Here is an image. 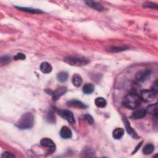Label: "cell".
Masks as SVG:
<instances>
[{"instance_id":"cell-1","label":"cell","mask_w":158,"mask_h":158,"mask_svg":"<svg viewBox=\"0 0 158 158\" xmlns=\"http://www.w3.org/2000/svg\"><path fill=\"white\" fill-rule=\"evenodd\" d=\"M34 117L31 112H27L24 113L19 119L17 127L22 130L29 129L34 126Z\"/></svg>"},{"instance_id":"cell-2","label":"cell","mask_w":158,"mask_h":158,"mask_svg":"<svg viewBox=\"0 0 158 158\" xmlns=\"http://www.w3.org/2000/svg\"><path fill=\"white\" fill-rule=\"evenodd\" d=\"M141 103V99L137 94H129L124 98L123 104L126 107L130 109H135L138 108Z\"/></svg>"},{"instance_id":"cell-3","label":"cell","mask_w":158,"mask_h":158,"mask_svg":"<svg viewBox=\"0 0 158 158\" xmlns=\"http://www.w3.org/2000/svg\"><path fill=\"white\" fill-rule=\"evenodd\" d=\"M64 61L69 65L72 66H77V67L86 65L90 62V61L85 57L73 56H69L64 58Z\"/></svg>"},{"instance_id":"cell-4","label":"cell","mask_w":158,"mask_h":158,"mask_svg":"<svg viewBox=\"0 0 158 158\" xmlns=\"http://www.w3.org/2000/svg\"><path fill=\"white\" fill-rule=\"evenodd\" d=\"M157 95V92L153 90H145L141 91V99L145 102H151L154 100Z\"/></svg>"},{"instance_id":"cell-5","label":"cell","mask_w":158,"mask_h":158,"mask_svg":"<svg viewBox=\"0 0 158 158\" xmlns=\"http://www.w3.org/2000/svg\"><path fill=\"white\" fill-rule=\"evenodd\" d=\"M40 145L44 147L48 148V154H52L56 151V145L52 140L48 138H44L41 140L40 141Z\"/></svg>"},{"instance_id":"cell-6","label":"cell","mask_w":158,"mask_h":158,"mask_svg":"<svg viewBox=\"0 0 158 158\" xmlns=\"http://www.w3.org/2000/svg\"><path fill=\"white\" fill-rule=\"evenodd\" d=\"M58 113L63 119H65L70 123L73 124L76 123V120H75L74 116L71 111L66 109H62L58 111Z\"/></svg>"},{"instance_id":"cell-7","label":"cell","mask_w":158,"mask_h":158,"mask_svg":"<svg viewBox=\"0 0 158 158\" xmlns=\"http://www.w3.org/2000/svg\"><path fill=\"white\" fill-rule=\"evenodd\" d=\"M151 71L149 69H146L144 70H141L137 73L136 79L140 82H143L146 81L148 78L150 76Z\"/></svg>"},{"instance_id":"cell-8","label":"cell","mask_w":158,"mask_h":158,"mask_svg":"<svg viewBox=\"0 0 158 158\" xmlns=\"http://www.w3.org/2000/svg\"><path fill=\"white\" fill-rule=\"evenodd\" d=\"M123 121L125 123V126H126V130L128 134L134 139H138L139 138V136L137 135V132L135 131V130L134 129H132V127H131L130 122L127 121V119L124 118L123 119Z\"/></svg>"},{"instance_id":"cell-9","label":"cell","mask_w":158,"mask_h":158,"mask_svg":"<svg viewBox=\"0 0 158 158\" xmlns=\"http://www.w3.org/2000/svg\"><path fill=\"white\" fill-rule=\"evenodd\" d=\"M66 91H67V88L65 87H61L59 88H57L52 93L53 100L57 101L58 99H60V98H61L66 93Z\"/></svg>"},{"instance_id":"cell-10","label":"cell","mask_w":158,"mask_h":158,"mask_svg":"<svg viewBox=\"0 0 158 158\" xmlns=\"http://www.w3.org/2000/svg\"><path fill=\"white\" fill-rule=\"evenodd\" d=\"M146 114V111L145 109L141 108L140 109L136 110L132 113L131 118L134 119H140L143 118Z\"/></svg>"},{"instance_id":"cell-11","label":"cell","mask_w":158,"mask_h":158,"mask_svg":"<svg viewBox=\"0 0 158 158\" xmlns=\"http://www.w3.org/2000/svg\"><path fill=\"white\" fill-rule=\"evenodd\" d=\"M67 104L70 107H75L77 108H80V109H86L87 107V105H85L84 103H83L80 101L77 100V99L70 100L67 103Z\"/></svg>"},{"instance_id":"cell-12","label":"cell","mask_w":158,"mask_h":158,"mask_svg":"<svg viewBox=\"0 0 158 158\" xmlns=\"http://www.w3.org/2000/svg\"><path fill=\"white\" fill-rule=\"evenodd\" d=\"M60 135L64 139H69L72 137V133L69 127L67 126H64L60 131Z\"/></svg>"},{"instance_id":"cell-13","label":"cell","mask_w":158,"mask_h":158,"mask_svg":"<svg viewBox=\"0 0 158 158\" xmlns=\"http://www.w3.org/2000/svg\"><path fill=\"white\" fill-rule=\"evenodd\" d=\"M40 71L44 73H49L52 71V66L51 65L47 62H43L41 64L40 66Z\"/></svg>"},{"instance_id":"cell-14","label":"cell","mask_w":158,"mask_h":158,"mask_svg":"<svg viewBox=\"0 0 158 158\" xmlns=\"http://www.w3.org/2000/svg\"><path fill=\"white\" fill-rule=\"evenodd\" d=\"M87 3V4L91 7L93 8V9L97 10V11H103L104 10V7H103L102 5H101L100 4H99L95 1H87L85 2Z\"/></svg>"},{"instance_id":"cell-15","label":"cell","mask_w":158,"mask_h":158,"mask_svg":"<svg viewBox=\"0 0 158 158\" xmlns=\"http://www.w3.org/2000/svg\"><path fill=\"white\" fill-rule=\"evenodd\" d=\"M146 112H148L150 114L157 115V103H156L154 104H149L147 107L146 108Z\"/></svg>"},{"instance_id":"cell-16","label":"cell","mask_w":158,"mask_h":158,"mask_svg":"<svg viewBox=\"0 0 158 158\" xmlns=\"http://www.w3.org/2000/svg\"><path fill=\"white\" fill-rule=\"evenodd\" d=\"M124 135V130L122 128L115 129L112 132V137L115 140H120Z\"/></svg>"},{"instance_id":"cell-17","label":"cell","mask_w":158,"mask_h":158,"mask_svg":"<svg viewBox=\"0 0 158 158\" xmlns=\"http://www.w3.org/2000/svg\"><path fill=\"white\" fill-rule=\"evenodd\" d=\"M72 84H73V85L77 87H80L82 84V79L81 76L78 74L73 75L72 77Z\"/></svg>"},{"instance_id":"cell-18","label":"cell","mask_w":158,"mask_h":158,"mask_svg":"<svg viewBox=\"0 0 158 158\" xmlns=\"http://www.w3.org/2000/svg\"><path fill=\"white\" fill-rule=\"evenodd\" d=\"M18 8V10L25 11L27 12L30 13H34V14H39V13H43V12L40 10H37V9H32V8H29V7H15Z\"/></svg>"},{"instance_id":"cell-19","label":"cell","mask_w":158,"mask_h":158,"mask_svg":"<svg viewBox=\"0 0 158 158\" xmlns=\"http://www.w3.org/2000/svg\"><path fill=\"white\" fill-rule=\"evenodd\" d=\"M154 151V146L153 144H147L143 149V153L145 155H149L153 153Z\"/></svg>"},{"instance_id":"cell-20","label":"cell","mask_w":158,"mask_h":158,"mask_svg":"<svg viewBox=\"0 0 158 158\" xmlns=\"http://www.w3.org/2000/svg\"><path fill=\"white\" fill-rule=\"evenodd\" d=\"M95 90L94 85L91 84H86L83 87V91L85 94H91Z\"/></svg>"},{"instance_id":"cell-21","label":"cell","mask_w":158,"mask_h":158,"mask_svg":"<svg viewBox=\"0 0 158 158\" xmlns=\"http://www.w3.org/2000/svg\"><path fill=\"white\" fill-rule=\"evenodd\" d=\"M95 103L97 107H100V108H103L106 107L107 104V102L106 101V99L102 97H99V98H96Z\"/></svg>"},{"instance_id":"cell-22","label":"cell","mask_w":158,"mask_h":158,"mask_svg":"<svg viewBox=\"0 0 158 158\" xmlns=\"http://www.w3.org/2000/svg\"><path fill=\"white\" fill-rule=\"evenodd\" d=\"M69 77V75L66 72H61L57 74V79L58 81L61 82H64L68 80Z\"/></svg>"},{"instance_id":"cell-23","label":"cell","mask_w":158,"mask_h":158,"mask_svg":"<svg viewBox=\"0 0 158 158\" xmlns=\"http://www.w3.org/2000/svg\"><path fill=\"white\" fill-rule=\"evenodd\" d=\"M128 48L127 47H109L107 48V50L110 52L117 53V52H121V51H125Z\"/></svg>"},{"instance_id":"cell-24","label":"cell","mask_w":158,"mask_h":158,"mask_svg":"<svg viewBox=\"0 0 158 158\" xmlns=\"http://www.w3.org/2000/svg\"><path fill=\"white\" fill-rule=\"evenodd\" d=\"M46 119L49 122L51 123L55 122V115L54 114V112L51 110H49V112L47 113Z\"/></svg>"},{"instance_id":"cell-25","label":"cell","mask_w":158,"mask_h":158,"mask_svg":"<svg viewBox=\"0 0 158 158\" xmlns=\"http://www.w3.org/2000/svg\"><path fill=\"white\" fill-rule=\"evenodd\" d=\"M0 62H1V65L3 64H8L10 62H11V57L8 56H4L1 57V60H0Z\"/></svg>"},{"instance_id":"cell-26","label":"cell","mask_w":158,"mask_h":158,"mask_svg":"<svg viewBox=\"0 0 158 158\" xmlns=\"http://www.w3.org/2000/svg\"><path fill=\"white\" fill-rule=\"evenodd\" d=\"M26 55L23 53H20L17 54L14 57V60H16V61L17 60H24L25 59H26Z\"/></svg>"},{"instance_id":"cell-27","label":"cell","mask_w":158,"mask_h":158,"mask_svg":"<svg viewBox=\"0 0 158 158\" xmlns=\"http://www.w3.org/2000/svg\"><path fill=\"white\" fill-rule=\"evenodd\" d=\"M84 118H85V119L86 120V121L90 125H92L94 123L93 118H92V116H91V115H90V114H86V115H85Z\"/></svg>"},{"instance_id":"cell-28","label":"cell","mask_w":158,"mask_h":158,"mask_svg":"<svg viewBox=\"0 0 158 158\" xmlns=\"http://www.w3.org/2000/svg\"><path fill=\"white\" fill-rule=\"evenodd\" d=\"M86 154H87V157H91V156H93V155H91V154H94L93 151L90 148H85L84 150V156H85Z\"/></svg>"},{"instance_id":"cell-29","label":"cell","mask_w":158,"mask_h":158,"mask_svg":"<svg viewBox=\"0 0 158 158\" xmlns=\"http://www.w3.org/2000/svg\"><path fill=\"white\" fill-rule=\"evenodd\" d=\"M143 6L145 7H151V8H153V9H157V6L156 4H154L153 3H146L143 4Z\"/></svg>"},{"instance_id":"cell-30","label":"cell","mask_w":158,"mask_h":158,"mask_svg":"<svg viewBox=\"0 0 158 158\" xmlns=\"http://www.w3.org/2000/svg\"><path fill=\"white\" fill-rule=\"evenodd\" d=\"M2 157H8V158H10V157H14L15 156L14 154H12L10 152H4L1 155Z\"/></svg>"}]
</instances>
